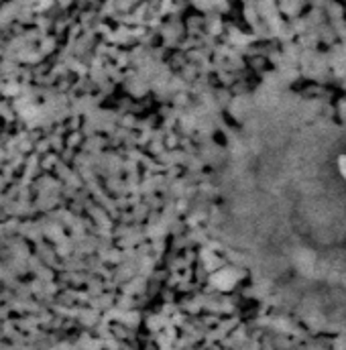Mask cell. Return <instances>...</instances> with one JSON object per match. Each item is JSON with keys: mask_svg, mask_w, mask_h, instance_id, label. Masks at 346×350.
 <instances>
[{"mask_svg": "<svg viewBox=\"0 0 346 350\" xmlns=\"http://www.w3.org/2000/svg\"><path fill=\"white\" fill-rule=\"evenodd\" d=\"M341 167H343V174H345V177H346V157L345 159H341Z\"/></svg>", "mask_w": 346, "mask_h": 350, "instance_id": "1", "label": "cell"}]
</instances>
